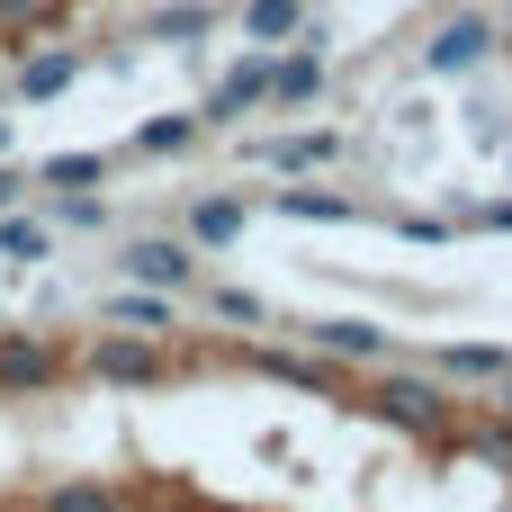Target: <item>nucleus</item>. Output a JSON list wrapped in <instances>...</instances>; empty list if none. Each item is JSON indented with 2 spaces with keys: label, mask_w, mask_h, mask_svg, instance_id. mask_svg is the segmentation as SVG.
<instances>
[{
  "label": "nucleus",
  "mask_w": 512,
  "mask_h": 512,
  "mask_svg": "<svg viewBox=\"0 0 512 512\" xmlns=\"http://www.w3.org/2000/svg\"><path fill=\"white\" fill-rule=\"evenodd\" d=\"M270 99V45L252 54V63H234L225 81H216V99L198 108V126H225V117H243V108H261Z\"/></svg>",
  "instance_id": "nucleus-2"
},
{
  "label": "nucleus",
  "mask_w": 512,
  "mask_h": 512,
  "mask_svg": "<svg viewBox=\"0 0 512 512\" xmlns=\"http://www.w3.org/2000/svg\"><path fill=\"white\" fill-rule=\"evenodd\" d=\"M315 351H333V360H378V351H387V333H378V324H360V315H324V324H315Z\"/></svg>",
  "instance_id": "nucleus-6"
},
{
  "label": "nucleus",
  "mask_w": 512,
  "mask_h": 512,
  "mask_svg": "<svg viewBox=\"0 0 512 512\" xmlns=\"http://www.w3.org/2000/svg\"><path fill=\"white\" fill-rule=\"evenodd\" d=\"M126 279H135V288L180 297V288H198V252H189V243H171V234H144V243H126Z\"/></svg>",
  "instance_id": "nucleus-1"
},
{
  "label": "nucleus",
  "mask_w": 512,
  "mask_h": 512,
  "mask_svg": "<svg viewBox=\"0 0 512 512\" xmlns=\"http://www.w3.org/2000/svg\"><path fill=\"white\" fill-rule=\"evenodd\" d=\"M216 315H225V324H261V297H252V288H216Z\"/></svg>",
  "instance_id": "nucleus-20"
},
{
  "label": "nucleus",
  "mask_w": 512,
  "mask_h": 512,
  "mask_svg": "<svg viewBox=\"0 0 512 512\" xmlns=\"http://www.w3.org/2000/svg\"><path fill=\"white\" fill-rule=\"evenodd\" d=\"M0 387H54V351L45 342H0Z\"/></svg>",
  "instance_id": "nucleus-9"
},
{
  "label": "nucleus",
  "mask_w": 512,
  "mask_h": 512,
  "mask_svg": "<svg viewBox=\"0 0 512 512\" xmlns=\"http://www.w3.org/2000/svg\"><path fill=\"white\" fill-rule=\"evenodd\" d=\"M378 405H387V423H405V432H441V423H450V396H441L432 378H387Z\"/></svg>",
  "instance_id": "nucleus-3"
},
{
  "label": "nucleus",
  "mask_w": 512,
  "mask_h": 512,
  "mask_svg": "<svg viewBox=\"0 0 512 512\" xmlns=\"http://www.w3.org/2000/svg\"><path fill=\"white\" fill-rule=\"evenodd\" d=\"M45 512H117V495H108V486H90V477H72V486H54V495H45Z\"/></svg>",
  "instance_id": "nucleus-14"
},
{
  "label": "nucleus",
  "mask_w": 512,
  "mask_h": 512,
  "mask_svg": "<svg viewBox=\"0 0 512 512\" xmlns=\"http://www.w3.org/2000/svg\"><path fill=\"white\" fill-rule=\"evenodd\" d=\"M252 162H270V171H315V162H333V135H279V144H252Z\"/></svg>",
  "instance_id": "nucleus-8"
},
{
  "label": "nucleus",
  "mask_w": 512,
  "mask_h": 512,
  "mask_svg": "<svg viewBox=\"0 0 512 512\" xmlns=\"http://www.w3.org/2000/svg\"><path fill=\"white\" fill-rule=\"evenodd\" d=\"M189 234H198V243H234V234H243V198H198Z\"/></svg>",
  "instance_id": "nucleus-12"
},
{
  "label": "nucleus",
  "mask_w": 512,
  "mask_h": 512,
  "mask_svg": "<svg viewBox=\"0 0 512 512\" xmlns=\"http://www.w3.org/2000/svg\"><path fill=\"white\" fill-rule=\"evenodd\" d=\"M54 0H0V27H18V18H45Z\"/></svg>",
  "instance_id": "nucleus-21"
},
{
  "label": "nucleus",
  "mask_w": 512,
  "mask_h": 512,
  "mask_svg": "<svg viewBox=\"0 0 512 512\" xmlns=\"http://www.w3.org/2000/svg\"><path fill=\"white\" fill-rule=\"evenodd\" d=\"M90 378H108V387H153V378H162V351H153V342H90Z\"/></svg>",
  "instance_id": "nucleus-4"
},
{
  "label": "nucleus",
  "mask_w": 512,
  "mask_h": 512,
  "mask_svg": "<svg viewBox=\"0 0 512 512\" xmlns=\"http://www.w3.org/2000/svg\"><path fill=\"white\" fill-rule=\"evenodd\" d=\"M486 45H495V36H486L477 18H459V27H441V36L423 45V72H468V63H477Z\"/></svg>",
  "instance_id": "nucleus-5"
},
{
  "label": "nucleus",
  "mask_w": 512,
  "mask_h": 512,
  "mask_svg": "<svg viewBox=\"0 0 512 512\" xmlns=\"http://www.w3.org/2000/svg\"><path fill=\"white\" fill-rule=\"evenodd\" d=\"M72 81H81L72 54H36V63H18V90H27V99H63Z\"/></svg>",
  "instance_id": "nucleus-11"
},
{
  "label": "nucleus",
  "mask_w": 512,
  "mask_h": 512,
  "mask_svg": "<svg viewBox=\"0 0 512 512\" xmlns=\"http://www.w3.org/2000/svg\"><path fill=\"white\" fill-rule=\"evenodd\" d=\"M117 324H171V297L162 288H135V297H117Z\"/></svg>",
  "instance_id": "nucleus-19"
},
{
  "label": "nucleus",
  "mask_w": 512,
  "mask_h": 512,
  "mask_svg": "<svg viewBox=\"0 0 512 512\" xmlns=\"http://www.w3.org/2000/svg\"><path fill=\"white\" fill-rule=\"evenodd\" d=\"M441 369H450V378H504L512 360H504V351H486V342H468V351H441Z\"/></svg>",
  "instance_id": "nucleus-16"
},
{
  "label": "nucleus",
  "mask_w": 512,
  "mask_h": 512,
  "mask_svg": "<svg viewBox=\"0 0 512 512\" xmlns=\"http://www.w3.org/2000/svg\"><path fill=\"white\" fill-rule=\"evenodd\" d=\"M18 189H27V180H18V171H0V207H18Z\"/></svg>",
  "instance_id": "nucleus-22"
},
{
  "label": "nucleus",
  "mask_w": 512,
  "mask_h": 512,
  "mask_svg": "<svg viewBox=\"0 0 512 512\" xmlns=\"http://www.w3.org/2000/svg\"><path fill=\"white\" fill-rule=\"evenodd\" d=\"M324 90V54H270V99H315Z\"/></svg>",
  "instance_id": "nucleus-7"
},
{
  "label": "nucleus",
  "mask_w": 512,
  "mask_h": 512,
  "mask_svg": "<svg viewBox=\"0 0 512 512\" xmlns=\"http://www.w3.org/2000/svg\"><path fill=\"white\" fill-rule=\"evenodd\" d=\"M99 171H108L99 153H54V162H45V180H54V189H81V180H99Z\"/></svg>",
  "instance_id": "nucleus-17"
},
{
  "label": "nucleus",
  "mask_w": 512,
  "mask_h": 512,
  "mask_svg": "<svg viewBox=\"0 0 512 512\" xmlns=\"http://www.w3.org/2000/svg\"><path fill=\"white\" fill-rule=\"evenodd\" d=\"M279 216H351L333 189H279Z\"/></svg>",
  "instance_id": "nucleus-18"
},
{
  "label": "nucleus",
  "mask_w": 512,
  "mask_h": 512,
  "mask_svg": "<svg viewBox=\"0 0 512 512\" xmlns=\"http://www.w3.org/2000/svg\"><path fill=\"white\" fill-rule=\"evenodd\" d=\"M0 153H9V126H0Z\"/></svg>",
  "instance_id": "nucleus-24"
},
{
  "label": "nucleus",
  "mask_w": 512,
  "mask_h": 512,
  "mask_svg": "<svg viewBox=\"0 0 512 512\" xmlns=\"http://www.w3.org/2000/svg\"><path fill=\"white\" fill-rule=\"evenodd\" d=\"M486 225H495V234H512V198H504V207H486Z\"/></svg>",
  "instance_id": "nucleus-23"
},
{
  "label": "nucleus",
  "mask_w": 512,
  "mask_h": 512,
  "mask_svg": "<svg viewBox=\"0 0 512 512\" xmlns=\"http://www.w3.org/2000/svg\"><path fill=\"white\" fill-rule=\"evenodd\" d=\"M0 252H9V261H45V225H36V216H9V207H0Z\"/></svg>",
  "instance_id": "nucleus-13"
},
{
  "label": "nucleus",
  "mask_w": 512,
  "mask_h": 512,
  "mask_svg": "<svg viewBox=\"0 0 512 512\" xmlns=\"http://www.w3.org/2000/svg\"><path fill=\"white\" fill-rule=\"evenodd\" d=\"M297 18H306L297 0H243V36H252V45H288Z\"/></svg>",
  "instance_id": "nucleus-10"
},
{
  "label": "nucleus",
  "mask_w": 512,
  "mask_h": 512,
  "mask_svg": "<svg viewBox=\"0 0 512 512\" xmlns=\"http://www.w3.org/2000/svg\"><path fill=\"white\" fill-rule=\"evenodd\" d=\"M135 144H144V153H180V144H198V117H144Z\"/></svg>",
  "instance_id": "nucleus-15"
}]
</instances>
